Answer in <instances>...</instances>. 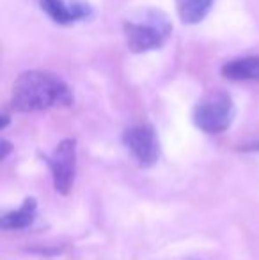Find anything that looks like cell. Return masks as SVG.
Returning a JSON list of instances; mask_svg holds the SVG:
<instances>
[{
	"label": "cell",
	"mask_w": 259,
	"mask_h": 260,
	"mask_svg": "<svg viewBox=\"0 0 259 260\" xmlns=\"http://www.w3.org/2000/svg\"><path fill=\"white\" fill-rule=\"evenodd\" d=\"M71 103L73 94L66 82L48 71H25L13 85L11 105L16 112H43Z\"/></svg>",
	"instance_id": "cell-1"
},
{
	"label": "cell",
	"mask_w": 259,
	"mask_h": 260,
	"mask_svg": "<svg viewBox=\"0 0 259 260\" xmlns=\"http://www.w3.org/2000/svg\"><path fill=\"white\" fill-rule=\"evenodd\" d=\"M126 46L133 53H146L163 46V43L172 34V23L158 9L144 11L133 20L125 21Z\"/></svg>",
	"instance_id": "cell-2"
},
{
	"label": "cell",
	"mask_w": 259,
	"mask_h": 260,
	"mask_svg": "<svg viewBox=\"0 0 259 260\" xmlns=\"http://www.w3.org/2000/svg\"><path fill=\"white\" fill-rule=\"evenodd\" d=\"M236 115V106L224 90L204 94L194 106V124L208 135H220L231 127Z\"/></svg>",
	"instance_id": "cell-3"
},
{
	"label": "cell",
	"mask_w": 259,
	"mask_h": 260,
	"mask_svg": "<svg viewBox=\"0 0 259 260\" xmlns=\"http://www.w3.org/2000/svg\"><path fill=\"white\" fill-rule=\"evenodd\" d=\"M46 163L52 172L53 189L59 195H69L76 177V140L64 138L57 144L52 154L46 157Z\"/></svg>",
	"instance_id": "cell-4"
},
{
	"label": "cell",
	"mask_w": 259,
	"mask_h": 260,
	"mask_svg": "<svg viewBox=\"0 0 259 260\" xmlns=\"http://www.w3.org/2000/svg\"><path fill=\"white\" fill-rule=\"evenodd\" d=\"M123 144L126 151L142 168H149L160 157V142L155 127L151 124H137L125 129Z\"/></svg>",
	"instance_id": "cell-5"
},
{
	"label": "cell",
	"mask_w": 259,
	"mask_h": 260,
	"mask_svg": "<svg viewBox=\"0 0 259 260\" xmlns=\"http://www.w3.org/2000/svg\"><path fill=\"white\" fill-rule=\"evenodd\" d=\"M41 9L59 25L75 23L93 14L85 0H41Z\"/></svg>",
	"instance_id": "cell-6"
},
{
	"label": "cell",
	"mask_w": 259,
	"mask_h": 260,
	"mask_svg": "<svg viewBox=\"0 0 259 260\" xmlns=\"http://www.w3.org/2000/svg\"><path fill=\"white\" fill-rule=\"evenodd\" d=\"M222 76L233 82H259V55L235 58L224 64Z\"/></svg>",
	"instance_id": "cell-7"
},
{
	"label": "cell",
	"mask_w": 259,
	"mask_h": 260,
	"mask_svg": "<svg viewBox=\"0 0 259 260\" xmlns=\"http://www.w3.org/2000/svg\"><path fill=\"white\" fill-rule=\"evenodd\" d=\"M36 212H38V200L34 197H28L23 200L16 211H11L2 216L0 219V229L2 230H21L27 229L34 223Z\"/></svg>",
	"instance_id": "cell-8"
},
{
	"label": "cell",
	"mask_w": 259,
	"mask_h": 260,
	"mask_svg": "<svg viewBox=\"0 0 259 260\" xmlns=\"http://www.w3.org/2000/svg\"><path fill=\"white\" fill-rule=\"evenodd\" d=\"M215 0H176V11L185 25H195L206 18Z\"/></svg>",
	"instance_id": "cell-9"
},
{
	"label": "cell",
	"mask_w": 259,
	"mask_h": 260,
	"mask_svg": "<svg viewBox=\"0 0 259 260\" xmlns=\"http://www.w3.org/2000/svg\"><path fill=\"white\" fill-rule=\"evenodd\" d=\"M240 151L243 152H259V140H254V142H249V144H243L240 145Z\"/></svg>",
	"instance_id": "cell-10"
},
{
	"label": "cell",
	"mask_w": 259,
	"mask_h": 260,
	"mask_svg": "<svg viewBox=\"0 0 259 260\" xmlns=\"http://www.w3.org/2000/svg\"><path fill=\"white\" fill-rule=\"evenodd\" d=\"M0 149H2V154H0V157H2V159H6V157L9 156V152L13 151V145H11L7 140H2V142H0Z\"/></svg>",
	"instance_id": "cell-11"
},
{
	"label": "cell",
	"mask_w": 259,
	"mask_h": 260,
	"mask_svg": "<svg viewBox=\"0 0 259 260\" xmlns=\"http://www.w3.org/2000/svg\"><path fill=\"white\" fill-rule=\"evenodd\" d=\"M7 126H9V115H6V113H4V115H2V126H0V127H2V129H6Z\"/></svg>",
	"instance_id": "cell-12"
}]
</instances>
